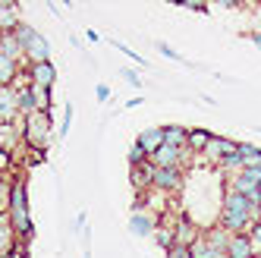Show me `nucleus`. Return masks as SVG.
Listing matches in <instances>:
<instances>
[{
  "label": "nucleus",
  "instance_id": "f257e3e1",
  "mask_svg": "<svg viewBox=\"0 0 261 258\" xmlns=\"http://www.w3.org/2000/svg\"><path fill=\"white\" fill-rule=\"evenodd\" d=\"M258 217H261V205H249L246 195L223 189L220 214H217V227H223L227 233H249L252 224H258Z\"/></svg>",
  "mask_w": 261,
  "mask_h": 258
},
{
  "label": "nucleus",
  "instance_id": "f03ea898",
  "mask_svg": "<svg viewBox=\"0 0 261 258\" xmlns=\"http://www.w3.org/2000/svg\"><path fill=\"white\" fill-rule=\"evenodd\" d=\"M7 217H10V227H13L16 239L29 243V236L35 233V220H32V211H29L25 176H19V173L10 179V205H7Z\"/></svg>",
  "mask_w": 261,
  "mask_h": 258
},
{
  "label": "nucleus",
  "instance_id": "7ed1b4c3",
  "mask_svg": "<svg viewBox=\"0 0 261 258\" xmlns=\"http://www.w3.org/2000/svg\"><path fill=\"white\" fill-rule=\"evenodd\" d=\"M22 142L29 151H47L50 142H54V123H50V114L44 110H35V114L22 117Z\"/></svg>",
  "mask_w": 261,
  "mask_h": 258
},
{
  "label": "nucleus",
  "instance_id": "20e7f679",
  "mask_svg": "<svg viewBox=\"0 0 261 258\" xmlns=\"http://www.w3.org/2000/svg\"><path fill=\"white\" fill-rule=\"evenodd\" d=\"M19 88L16 85H0V123H19Z\"/></svg>",
  "mask_w": 261,
  "mask_h": 258
},
{
  "label": "nucleus",
  "instance_id": "39448f33",
  "mask_svg": "<svg viewBox=\"0 0 261 258\" xmlns=\"http://www.w3.org/2000/svg\"><path fill=\"white\" fill-rule=\"evenodd\" d=\"M22 72H25V82H29V85L54 88V82H57V66H54L50 60H47V63H29Z\"/></svg>",
  "mask_w": 261,
  "mask_h": 258
},
{
  "label": "nucleus",
  "instance_id": "423d86ee",
  "mask_svg": "<svg viewBox=\"0 0 261 258\" xmlns=\"http://www.w3.org/2000/svg\"><path fill=\"white\" fill-rule=\"evenodd\" d=\"M182 186V170L179 167H154L151 173V189L154 192H173Z\"/></svg>",
  "mask_w": 261,
  "mask_h": 258
},
{
  "label": "nucleus",
  "instance_id": "0eeeda50",
  "mask_svg": "<svg viewBox=\"0 0 261 258\" xmlns=\"http://www.w3.org/2000/svg\"><path fill=\"white\" fill-rule=\"evenodd\" d=\"M236 148H239V142H233V139H227V136H211V142H208V148H204V158H208V167L211 164H220L227 154H236Z\"/></svg>",
  "mask_w": 261,
  "mask_h": 258
},
{
  "label": "nucleus",
  "instance_id": "6e6552de",
  "mask_svg": "<svg viewBox=\"0 0 261 258\" xmlns=\"http://www.w3.org/2000/svg\"><path fill=\"white\" fill-rule=\"evenodd\" d=\"M189 158V148H170V145H161V148L148 158L154 167H179L182 170V161Z\"/></svg>",
  "mask_w": 261,
  "mask_h": 258
},
{
  "label": "nucleus",
  "instance_id": "1a4fd4ad",
  "mask_svg": "<svg viewBox=\"0 0 261 258\" xmlns=\"http://www.w3.org/2000/svg\"><path fill=\"white\" fill-rule=\"evenodd\" d=\"M230 236L233 233H227L223 227H211V230H204V239H208V249H211V258H230L227 255V249H230Z\"/></svg>",
  "mask_w": 261,
  "mask_h": 258
},
{
  "label": "nucleus",
  "instance_id": "9d476101",
  "mask_svg": "<svg viewBox=\"0 0 261 258\" xmlns=\"http://www.w3.org/2000/svg\"><path fill=\"white\" fill-rule=\"evenodd\" d=\"M19 4L13 0H0V35H13L16 25H19Z\"/></svg>",
  "mask_w": 261,
  "mask_h": 258
},
{
  "label": "nucleus",
  "instance_id": "9b49d317",
  "mask_svg": "<svg viewBox=\"0 0 261 258\" xmlns=\"http://www.w3.org/2000/svg\"><path fill=\"white\" fill-rule=\"evenodd\" d=\"M154 217L142 211V208H133V214H129V233H136V236H154Z\"/></svg>",
  "mask_w": 261,
  "mask_h": 258
},
{
  "label": "nucleus",
  "instance_id": "f8f14e48",
  "mask_svg": "<svg viewBox=\"0 0 261 258\" xmlns=\"http://www.w3.org/2000/svg\"><path fill=\"white\" fill-rule=\"evenodd\" d=\"M227 255H230V258H258V249L252 246L249 233H233V236H230Z\"/></svg>",
  "mask_w": 261,
  "mask_h": 258
},
{
  "label": "nucleus",
  "instance_id": "ddd939ff",
  "mask_svg": "<svg viewBox=\"0 0 261 258\" xmlns=\"http://www.w3.org/2000/svg\"><path fill=\"white\" fill-rule=\"evenodd\" d=\"M22 142V123H0V148L4 151H16Z\"/></svg>",
  "mask_w": 261,
  "mask_h": 258
},
{
  "label": "nucleus",
  "instance_id": "4468645a",
  "mask_svg": "<svg viewBox=\"0 0 261 258\" xmlns=\"http://www.w3.org/2000/svg\"><path fill=\"white\" fill-rule=\"evenodd\" d=\"M47 60H50V44H47L44 35L38 32V35H35V41L25 47V66L29 63H47Z\"/></svg>",
  "mask_w": 261,
  "mask_h": 258
},
{
  "label": "nucleus",
  "instance_id": "2eb2a0df",
  "mask_svg": "<svg viewBox=\"0 0 261 258\" xmlns=\"http://www.w3.org/2000/svg\"><path fill=\"white\" fill-rule=\"evenodd\" d=\"M136 142L148 151V158H151V154L161 148V145H164V126H148V129H142Z\"/></svg>",
  "mask_w": 261,
  "mask_h": 258
},
{
  "label": "nucleus",
  "instance_id": "dca6fc26",
  "mask_svg": "<svg viewBox=\"0 0 261 258\" xmlns=\"http://www.w3.org/2000/svg\"><path fill=\"white\" fill-rule=\"evenodd\" d=\"M22 76V69H19V60H13L7 57V54H0V85H16Z\"/></svg>",
  "mask_w": 261,
  "mask_h": 258
},
{
  "label": "nucleus",
  "instance_id": "f3484780",
  "mask_svg": "<svg viewBox=\"0 0 261 258\" xmlns=\"http://www.w3.org/2000/svg\"><path fill=\"white\" fill-rule=\"evenodd\" d=\"M164 145H170V148H186V145H189V129L179 126V123L164 126Z\"/></svg>",
  "mask_w": 261,
  "mask_h": 258
},
{
  "label": "nucleus",
  "instance_id": "a211bd4d",
  "mask_svg": "<svg viewBox=\"0 0 261 258\" xmlns=\"http://www.w3.org/2000/svg\"><path fill=\"white\" fill-rule=\"evenodd\" d=\"M198 233H201V230H198V227L192 224L189 217H179L176 224H173V236H176V246H189V243H192V239H195Z\"/></svg>",
  "mask_w": 261,
  "mask_h": 258
},
{
  "label": "nucleus",
  "instance_id": "6ab92c4d",
  "mask_svg": "<svg viewBox=\"0 0 261 258\" xmlns=\"http://www.w3.org/2000/svg\"><path fill=\"white\" fill-rule=\"evenodd\" d=\"M0 54H7V57L25 63V50H22L19 41H16V35H0Z\"/></svg>",
  "mask_w": 261,
  "mask_h": 258
},
{
  "label": "nucleus",
  "instance_id": "aec40b11",
  "mask_svg": "<svg viewBox=\"0 0 261 258\" xmlns=\"http://www.w3.org/2000/svg\"><path fill=\"white\" fill-rule=\"evenodd\" d=\"M16 246V233L10 227V217L0 214V258H7V252Z\"/></svg>",
  "mask_w": 261,
  "mask_h": 258
},
{
  "label": "nucleus",
  "instance_id": "412c9836",
  "mask_svg": "<svg viewBox=\"0 0 261 258\" xmlns=\"http://www.w3.org/2000/svg\"><path fill=\"white\" fill-rule=\"evenodd\" d=\"M151 173H154V164L148 161V164H142V167H133L129 179H133L136 189H151Z\"/></svg>",
  "mask_w": 261,
  "mask_h": 258
},
{
  "label": "nucleus",
  "instance_id": "4be33fe9",
  "mask_svg": "<svg viewBox=\"0 0 261 258\" xmlns=\"http://www.w3.org/2000/svg\"><path fill=\"white\" fill-rule=\"evenodd\" d=\"M239 158H242V164H246V167H258L261 164V148L258 145H252V142H239Z\"/></svg>",
  "mask_w": 261,
  "mask_h": 258
},
{
  "label": "nucleus",
  "instance_id": "5701e85b",
  "mask_svg": "<svg viewBox=\"0 0 261 258\" xmlns=\"http://www.w3.org/2000/svg\"><path fill=\"white\" fill-rule=\"evenodd\" d=\"M208 142H211V133H208V129H189V145H186V148H189V151H201V154H204Z\"/></svg>",
  "mask_w": 261,
  "mask_h": 258
},
{
  "label": "nucleus",
  "instance_id": "b1692460",
  "mask_svg": "<svg viewBox=\"0 0 261 258\" xmlns=\"http://www.w3.org/2000/svg\"><path fill=\"white\" fill-rule=\"evenodd\" d=\"M32 95H35V107L44 110V114H50V107H54V95H50V88L32 85Z\"/></svg>",
  "mask_w": 261,
  "mask_h": 258
},
{
  "label": "nucleus",
  "instance_id": "393cba45",
  "mask_svg": "<svg viewBox=\"0 0 261 258\" xmlns=\"http://www.w3.org/2000/svg\"><path fill=\"white\" fill-rule=\"evenodd\" d=\"M189 258H211V249H208V239H204V230L189 243Z\"/></svg>",
  "mask_w": 261,
  "mask_h": 258
},
{
  "label": "nucleus",
  "instance_id": "a878e982",
  "mask_svg": "<svg viewBox=\"0 0 261 258\" xmlns=\"http://www.w3.org/2000/svg\"><path fill=\"white\" fill-rule=\"evenodd\" d=\"M154 243L164 249V252H170L176 246V236H173V227H158L154 230Z\"/></svg>",
  "mask_w": 261,
  "mask_h": 258
},
{
  "label": "nucleus",
  "instance_id": "bb28decb",
  "mask_svg": "<svg viewBox=\"0 0 261 258\" xmlns=\"http://www.w3.org/2000/svg\"><path fill=\"white\" fill-rule=\"evenodd\" d=\"M13 35H16V41H19V44H22V50H25V47H29V44L35 41V35H38V32H35L32 25H25V22H19V25H16V32H13Z\"/></svg>",
  "mask_w": 261,
  "mask_h": 258
},
{
  "label": "nucleus",
  "instance_id": "cd10ccee",
  "mask_svg": "<svg viewBox=\"0 0 261 258\" xmlns=\"http://www.w3.org/2000/svg\"><path fill=\"white\" fill-rule=\"evenodd\" d=\"M142 164H148V151L139 142H133L129 145V167H142Z\"/></svg>",
  "mask_w": 261,
  "mask_h": 258
},
{
  "label": "nucleus",
  "instance_id": "c85d7f7f",
  "mask_svg": "<svg viewBox=\"0 0 261 258\" xmlns=\"http://www.w3.org/2000/svg\"><path fill=\"white\" fill-rule=\"evenodd\" d=\"M110 44H114V47H117V50H120V54H126V57H129V60H136V66H148V60H145V57H142V54H136V50H133V47H126V44H123V41H110Z\"/></svg>",
  "mask_w": 261,
  "mask_h": 258
},
{
  "label": "nucleus",
  "instance_id": "c756f323",
  "mask_svg": "<svg viewBox=\"0 0 261 258\" xmlns=\"http://www.w3.org/2000/svg\"><path fill=\"white\" fill-rule=\"evenodd\" d=\"M69 126H72V104L66 101V107H63V120H60V142L69 136Z\"/></svg>",
  "mask_w": 261,
  "mask_h": 258
},
{
  "label": "nucleus",
  "instance_id": "7c9ffc66",
  "mask_svg": "<svg viewBox=\"0 0 261 258\" xmlns=\"http://www.w3.org/2000/svg\"><path fill=\"white\" fill-rule=\"evenodd\" d=\"M7 205H10V179L0 176V214H7Z\"/></svg>",
  "mask_w": 261,
  "mask_h": 258
},
{
  "label": "nucleus",
  "instance_id": "2f4dec72",
  "mask_svg": "<svg viewBox=\"0 0 261 258\" xmlns=\"http://www.w3.org/2000/svg\"><path fill=\"white\" fill-rule=\"evenodd\" d=\"M120 76H123V79H126L129 85H133L136 91L142 88V76H139V72H136V69H129V66H123V69H120Z\"/></svg>",
  "mask_w": 261,
  "mask_h": 258
},
{
  "label": "nucleus",
  "instance_id": "473e14b6",
  "mask_svg": "<svg viewBox=\"0 0 261 258\" xmlns=\"http://www.w3.org/2000/svg\"><path fill=\"white\" fill-rule=\"evenodd\" d=\"M176 7L189 13H208V4H195V0H176Z\"/></svg>",
  "mask_w": 261,
  "mask_h": 258
},
{
  "label": "nucleus",
  "instance_id": "72a5a7b5",
  "mask_svg": "<svg viewBox=\"0 0 261 258\" xmlns=\"http://www.w3.org/2000/svg\"><path fill=\"white\" fill-rule=\"evenodd\" d=\"M7 258H29V243H22V239H16V246L7 252Z\"/></svg>",
  "mask_w": 261,
  "mask_h": 258
},
{
  "label": "nucleus",
  "instance_id": "f704fd0d",
  "mask_svg": "<svg viewBox=\"0 0 261 258\" xmlns=\"http://www.w3.org/2000/svg\"><path fill=\"white\" fill-rule=\"evenodd\" d=\"M95 98H98V104H107L110 101V85L107 82H98L95 85Z\"/></svg>",
  "mask_w": 261,
  "mask_h": 258
},
{
  "label": "nucleus",
  "instance_id": "c9c22d12",
  "mask_svg": "<svg viewBox=\"0 0 261 258\" xmlns=\"http://www.w3.org/2000/svg\"><path fill=\"white\" fill-rule=\"evenodd\" d=\"M7 170H13V154H10V151H4V148H0V176H4Z\"/></svg>",
  "mask_w": 261,
  "mask_h": 258
},
{
  "label": "nucleus",
  "instance_id": "e433bc0d",
  "mask_svg": "<svg viewBox=\"0 0 261 258\" xmlns=\"http://www.w3.org/2000/svg\"><path fill=\"white\" fill-rule=\"evenodd\" d=\"M158 50L164 54V57H170V60H176V63H182V57H179V54L170 47V44H164V41H158Z\"/></svg>",
  "mask_w": 261,
  "mask_h": 258
},
{
  "label": "nucleus",
  "instance_id": "4c0bfd02",
  "mask_svg": "<svg viewBox=\"0 0 261 258\" xmlns=\"http://www.w3.org/2000/svg\"><path fill=\"white\" fill-rule=\"evenodd\" d=\"M249 239H252V246H255V249H261V224H252Z\"/></svg>",
  "mask_w": 261,
  "mask_h": 258
},
{
  "label": "nucleus",
  "instance_id": "58836bf2",
  "mask_svg": "<svg viewBox=\"0 0 261 258\" xmlns=\"http://www.w3.org/2000/svg\"><path fill=\"white\" fill-rule=\"evenodd\" d=\"M167 258H189V246H173L167 252Z\"/></svg>",
  "mask_w": 261,
  "mask_h": 258
},
{
  "label": "nucleus",
  "instance_id": "ea45409f",
  "mask_svg": "<svg viewBox=\"0 0 261 258\" xmlns=\"http://www.w3.org/2000/svg\"><path fill=\"white\" fill-rule=\"evenodd\" d=\"M82 227H88V214H85V211H79V214H76V224H72V230L82 233Z\"/></svg>",
  "mask_w": 261,
  "mask_h": 258
},
{
  "label": "nucleus",
  "instance_id": "a19ab883",
  "mask_svg": "<svg viewBox=\"0 0 261 258\" xmlns=\"http://www.w3.org/2000/svg\"><path fill=\"white\" fill-rule=\"evenodd\" d=\"M44 158H47V151H29V164L35 167V164H44Z\"/></svg>",
  "mask_w": 261,
  "mask_h": 258
},
{
  "label": "nucleus",
  "instance_id": "79ce46f5",
  "mask_svg": "<svg viewBox=\"0 0 261 258\" xmlns=\"http://www.w3.org/2000/svg\"><path fill=\"white\" fill-rule=\"evenodd\" d=\"M142 104H145V98H142V95H136V98H129L123 107H126V110H136V107H142Z\"/></svg>",
  "mask_w": 261,
  "mask_h": 258
},
{
  "label": "nucleus",
  "instance_id": "37998d69",
  "mask_svg": "<svg viewBox=\"0 0 261 258\" xmlns=\"http://www.w3.org/2000/svg\"><path fill=\"white\" fill-rule=\"evenodd\" d=\"M249 38H252V44H255V47L261 50V32H252V35H249Z\"/></svg>",
  "mask_w": 261,
  "mask_h": 258
},
{
  "label": "nucleus",
  "instance_id": "c03bdc74",
  "mask_svg": "<svg viewBox=\"0 0 261 258\" xmlns=\"http://www.w3.org/2000/svg\"><path fill=\"white\" fill-rule=\"evenodd\" d=\"M258 133H261V126H258Z\"/></svg>",
  "mask_w": 261,
  "mask_h": 258
},
{
  "label": "nucleus",
  "instance_id": "a18cd8bd",
  "mask_svg": "<svg viewBox=\"0 0 261 258\" xmlns=\"http://www.w3.org/2000/svg\"><path fill=\"white\" fill-rule=\"evenodd\" d=\"M258 224H261V217H258Z\"/></svg>",
  "mask_w": 261,
  "mask_h": 258
}]
</instances>
